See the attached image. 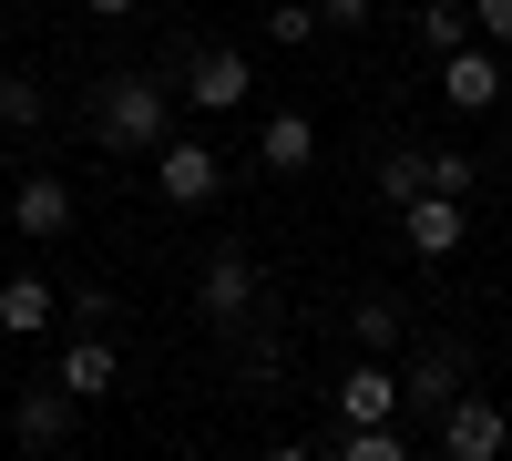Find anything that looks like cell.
Segmentation results:
<instances>
[{"instance_id": "cell-15", "label": "cell", "mask_w": 512, "mask_h": 461, "mask_svg": "<svg viewBox=\"0 0 512 461\" xmlns=\"http://www.w3.org/2000/svg\"><path fill=\"white\" fill-rule=\"evenodd\" d=\"M52 328V287L41 277H0V339H41Z\"/></svg>"}, {"instance_id": "cell-25", "label": "cell", "mask_w": 512, "mask_h": 461, "mask_svg": "<svg viewBox=\"0 0 512 461\" xmlns=\"http://www.w3.org/2000/svg\"><path fill=\"white\" fill-rule=\"evenodd\" d=\"M82 11H93V21H123V11H134V0H82Z\"/></svg>"}, {"instance_id": "cell-16", "label": "cell", "mask_w": 512, "mask_h": 461, "mask_svg": "<svg viewBox=\"0 0 512 461\" xmlns=\"http://www.w3.org/2000/svg\"><path fill=\"white\" fill-rule=\"evenodd\" d=\"M379 195H390V205L431 195V144H390V154H379Z\"/></svg>"}, {"instance_id": "cell-1", "label": "cell", "mask_w": 512, "mask_h": 461, "mask_svg": "<svg viewBox=\"0 0 512 461\" xmlns=\"http://www.w3.org/2000/svg\"><path fill=\"white\" fill-rule=\"evenodd\" d=\"M93 134H103L113 154H154V144H164V82H154V72H103Z\"/></svg>"}, {"instance_id": "cell-4", "label": "cell", "mask_w": 512, "mask_h": 461, "mask_svg": "<svg viewBox=\"0 0 512 461\" xmlns=\"http://www.w3.org/2000/svg\"><path fill=\"white\" fill-rule=\"evenodd\" d=\"M502 451H512V410L492 390H461L441 410V461H502Z\"/></svg>"}, {"instance_id": "cell-20", "label": "cell", "mask_w": 512, "mask_h": 461, "mask_svg": "<svg viewBox=\"0 0 512 461\" xmlns=\"http://www.w3.org/2000/svg\"><path fill=\"white\" fill-rule=\"evenodd\" d=\"M267 41H287V52H297V41H318V0H277V11H267Z\"/></svg>"}, {"instance_id": "cell-5", "label": "cell", "mask_w": 512, "mask_h": 461, "mask_svg": "<svg viewBox=\"0 0 512 461\" xmlns=\"http://www.w3.org/2000/svg\"><path fill=\"white\" fill-rule=\"evenodd\" d=\"M195 298H205V318H216V328H246V308L267 298V277H256V257H246V246L226 236L216 257H205V277H195Z\"/></svg>"}, {"instance_id": "cell-10", "label": "cell", "mask_w": 512, "mask_h": 461, "mask_svg": "<svg viewBox=\"0 0 512 461\" xmlns=\"http://www.w3.org/2000/svg\"><path fill=\"white\" fill-rule=\"evenodd\" d=\"M246 82H256V72H246V52H226V41L185 62V93H195L205 113H236V103H246Z\"/></svg>"}, {"instance_id": "cell-7", "label": "cell", "mask_w": 512, "mask_h": 461, "mask_svg": "<svg viewBox=\"0 0 512 461\" xmlns=\"http://www.w3.org/2000/svg\"><path fill=\"white\" fill-rule=\"evenodd\" d=\"M502 82H512V72H502L492 41H461V52L441 62V103H451V113H492V103H502Z\"/></svg>"}, {"instance_id": "cell-18", "label": "cell", "mask_w": 512, "mask_h": 461, "mask_svg": "<svg viewBox=\"0 0 512 461\" xmlns=\"http://www.w3.org/2000/svg\"><path fill=\"white\" fill-rule=\"evenodd\" d=\"M420 41H431V52L451 62L461 41H472V11H461V0H420Z\"/></svg>"}, {"instance_id": "cell-8", "label": "cell", "mask_w": 512, "mask_h": 461, "mask_svg": "<svg viewBox=\"0 0 512 461\" xmlns=\"http://www.w3.org/2000/svg\"><path fill=\"white\" fill-rule=\"evenodd\" d=\"M461 390V349H410V369H400V410H451Z\"/></svg>"}, {"instance_id": "cell-17", "label": "cell", "mask_w": 512, "mask_h": 461, "mask_svg": "<svg viewBox=\"0 0 512 461\" xmlns=\"http://www.w3.org/2000/svg\"><path fill=\"white\" fill-rule=\"evenodd\" d=\"M41 113H52V103H41V82H31V72H0V134H31Z\"/></svg>"}, {"instance_id": "cell-21", "label": "cell", "mask_w": 512, "mask_h": 461, "mask_svg": "<svg viewBox=\"0 0 512 461\" xmlns=\"http://www.w3.org/2000/svg\"><path fill=\"white\" fill-rule=\"evenodd\" d=\"M338 461H410V441H400V431H349Z\"/></svg>"}, {"instance_id": "cell-9", "label": "cell", "mask_w": 512, "mask_h": 461, "mask_svg": "<svg viewBox=\"0 0 512 461\" xmlns=\"http://www.w3.org/2000/svg\"><path fill=\"white\" fill-rule=\"evenodd\" d=\"M410 216V257H461V236H472V216H461V195H420V205H400Z\"/></svg>"}, {"instance_id": "cell-23", "label": "cell", "mask_w": 512, "mask_h": 461, "mask_svg": "<svg viewBox=\"0 0 512 461\" xmlns=\"http://www.w3.org/2000/svg\"><path fill=\"white\" fill-rule=\"evenodd\" d=\"M318 21H328V31H359V21H369V0H318Z\"/></svg>"}, {"instance_id": "cell-22", "label": "cell", "mask_w": 512, "mask_h": 461, "mask_svg": "<svg viewBox=\"0 0 512 461\" xmlns=\"http://www.w3.org/2000/svg\"><path fill=\"white\" fill-rule=\"evenodd\" d=\"M461 11H472V41H492V52L512 41V0H461Z\"/></svg>"}, {"instance_id": "cell-19", "label": "cell", "mask_w": 512, "mask_h": 461, "mask_svg": "<svg viewBox=\"0 0 512 461\" xmlns=\"http://www.w3.org/2000/svg\"><path fill=\"white\" fill-rule=\"evenodd\" d=\"M472 185H482V164L451 154V144H431V195H461V205H472Z\"/></svg>"}, {"instance_id": "cell-3", "label": "cell", "mask_w": 512, "mask_h": 461, "mask_svg": "<svg viewBox=\"0 0 512 461\" xmlns=\"http://www.w3.org/2000/svg\"><path fill=\"white\" fill-rule=\"evenodd\" d=\"M328 410H338V431H390L400 421V369L390 359H349L338 390H328Z\"/></svg>"}, {"instance_id": "cell-11", "label": "cell", "mask_w": 512, "mask_h": 461, "mask_svg": "<svg viewBox=\"0 0 512 461\" xmlns=\"http://www.w3.org/2000/svg\"><path fill=\"white\" fill-rule=\"evenodd\" d=\"M72 216H82V205H72L62 175H21V195H11V226L21 236H72Z\"/></svg>"}, {"instance_id": "cell-6", "label": "cell", "mask_w": 512, "mask_h": 461, "mask_svg": "<svg viewBox=\"0 0 512 461\" xmlns=\"http://www.w3.org/2000/svg\"><path fill=\"white\" fill-rule=\"evenodd\" d=\"M72 421H82V400H72L62 380L11 390V441H21V451H62V441H72Z\"/></svg>"}, {"instance_id": "cell-24", "label": "cell", "mask_w": 512, "mask_h": 461, "mask_svg": "<svg viewBox=\"0 0 512 461\" xmlns=\"http://www.w3.org/2000/svg\"><path fill=\"white\" fill-rule=\"evenodd\" d=\"M267 461H328V451H318V441H277Z\"/></svg>"}, {"instance_id": "cell-14", "label": "cell", "mask_w": 512, "mask_h": 461, "mask_svg": "<svg viewBox=\"0 0 512 461\" xmlns=\"http://www.w3.org/2000/svg\"><path fill=\"white\" fill-rule=\"evenodd\" d=\"M349 339H359V359H400L410 308H400V298H359V308H349Z\"/></svg>"}, {"instance_id": "cell-13", "label": "cell", "mask_w": 512, "mask_h": 461, "mask_svg": "<svg viewBox=\"0 0 512 461\" xmlns=\"http://www.w3.org/2000/svg\"><path fill=\"white\" fill-rule=\"evenodd\" d=\"M52 380H62L72 400H103V390L123 380V359H113V339H103V328H82V339L62 349V369H52Z\"/></svg>"}, {"instance_id": "cell-12", "label": "cell", "mask_w": 512, "mask_h": 461, "mask_svg": "<svg viewBox=\"0 0 512 461\" xmlns=\"http://www.w3.org/2000/svg\"><path fill=\"white\" fill-rule=\"evenodd\" d=\"M256 164H267V175H308L318 164V123L308 113H267L256 123Z\"/></svg>"}, {"instance_id": "cell-2", "label": "cell", "mask_w": 512, "mask_h": 461, "mask_svg": "<svg viewBox=\"0 0 512 461\" xmlns=\"http://www.w3.org/2000/svg\"><path fill=\"white\" fill-rule=\"evenodd\" d=\"M154 185H164V205H185V216H195V205L226 195V154L205 144V134H164V144H154Z\"/></svg>"}]
</instances>
